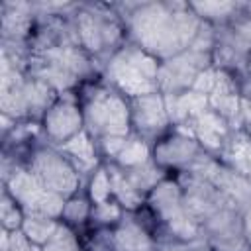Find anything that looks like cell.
Returning a JSON list of instances; mask_svg holds the SVG:
<instances>
[{"label":"cell","instance_id":"obj_1","mask_svg":"<svg viewBox=\"0 0 251 251\" xmlns=\"http://www.w3.org/2000/svg\"><path fill=\"white\" fill-rule=\"evenodd\" d=\"M202 24L190 2H139L126 6L124 14L129 41L157 61H167L188 49Z\"/></svg>","mask_w":251,"mask_h":251},{"label":"cell","instance_id":"obj_2","mask_svg":"<svg viewBox=\"0 0 251 251\" xmlns=\"http://www.w3.org/2000/svg\"><path fill=\"white\" fill-rule=\"evenodd\" d=\"M159 65L161 61H157L135 43H124L106 59L104 84H108L127 100L161 92Z\"/></svg>","mask_w":251,"mask_h":251},{"label":"cell","instance_id":"obj_3","mask_svg":"<svg viewBox=\"0 0 251 251\" xmlns=\"http://www.w3.org/2000/svg\"><path fill=\"white\" fill-rule=\"evenodd\" d=\"M25 71L51 86L57 94H65L82 78L92 75V59L80 45L63 43L31 51Z\"/></svg>","mask_w":251,"mask_h":251},{"label":"cell","instance_id":"obj_4","mask_svg":"<svg viewBox=\"0 0 251 251\" xmlns=\"http://www.w3.org/2000/svg\"><path fill=\"white\" fill-rule=\"evenodd\" d=\"M80 106L84 129L96 143L110 137H126L133 131L129 100L104 82L92 86Z\"/></svg>","mask_w":251,"mask_h":251},{"label":"cell","instance_id":"obj_5","mask_svg":"<svg viewBox=\"0 0 251 251\" xmlns=\"http://www.w3.org/2000/svg\"><path fill=\"white\" fill-rule=\"evenodd\" d=\"M147 204L151 212L157 216V220L165 226L175 243H182L192 249H206L204 235L184 204L182 186L176 178L165 176L147 194Z\"/></svg>","mask_w":251,"mask_h":251},{"label":"cell","instance_id":"obj_6","mask_svg":"<svg viewBox=\"0 0 251 251\" xmlns=\"http://www.w3.org/2000/svg\"><path fill=\"white\" fill-rule=\"evenodd\" d=\"M214 65V27L202 24L196 39L182 53L161 61L159 65V90L163 94H178L190 90L208 67Z\"/></svg>","mask_w":251,"mask_h":251},{"label":"cell","instance_id":"obj_7","mask_svg":"<svg viewBox=\"0 0 251 251\" xmlns=\"http://www.w3.org/2000/svg\"><path fill=\"white\" fill-rule=\"evenodd\" d=\"M78 45L92 55H112L124 43V25L104 6H82L73 14Z\"/></svg>","mask_w":251,"mask_h":251},{"label":"cell","instance_id":"obj_8","mask_svg":"<svg viewBox=\"0 0 251 251\" xmlns=\"http://www.w3.org/2000/svg\"><path fill=\"white\" fill-rule=\"evenodd\" d=\"M4 190L18 202L24 214L61 220L67 198L47 188L25 165H14L4 173Z\"/></svg>","mask_w":251,"mask_h":251},{"label":"cell","instance_id":"obj_9","mask_svg":"<svg viewBox=\"0 0 251 251\" xmlns=\"http://www.w3.org/2000/svg\"><path fill=\"white\" fill-rule=\"evenodd\" d=\"M25 167L47 186L51 188L53 192L65 196V198H71L78 192V186H80V175L78 171L75 169V165L69 161V157L55 145H43V147H37Z\"/></svg>","mask_w":251,"mask_h":251},{"label":"cell","instance_id":"obj_10","mask_svg":"<svg viewBox=\"0 0 251 251\" xmlns=\"http://www.w3.org/2000/svg\"><path fill=\"white\" fill-rule=\"evenodd\" d=\"M41 129L49 139V145H63L84 129L82 106L76 96L69 92L59 94V98L49 106L41 118Z\"/></svg>","mask_w":251,"mask_h":251},{"label":"cell","instance_id":"obj_11","mask_svg":"<svg viewBox=\"0 0 251 251\" xmlns=\"http://www.w3.org/2000/svg\"><path fill=\"white\" fill-rule=\"evenodd\" d=\"M131 108V129L147 141H157L171 126L167 102L163 92L145 94L129 100Z\"/></svg>","mask_w":251,"mask_h":251},{"label":"cell","instance_id":"obj_12","mask_svg":"<svg viewBox=\"0 0 251 251\" xmlns=\"http://www.w3.org/2000/svg\"><path fill=\"white\" fill-rule=\"evenodd\" d=\"M204 149L200 143L186 131L176 129L165 137H159L153 143V163L159 165L163 171L176 169L184 171Z\"/></svg>","mask_w":251,"mask_h":251},{"label":"cell","instance_id":"obj_13","mask_svg":"<svg viewBox=\"0 0 251 251\" xmlns=\"http://www.w3.org/2000/svg\"><path fill=\"white\" fill-rule=\"evenodd\" d=\"M182 129L186 133H190L200 147L206 153H212L216 157H220V153L224 151L227 139L231 137V133L235 131L220 114H216L212 108L204 110L202 114H198L194 120H190L184 127H176Z\"/></svg>","mask_w":251,"mask_h":251},{"label":"cell","instance_id":"obj_14","mask_svg":"<svg viewBox=\"0 0 251 251\" xmlns=\"http://www.w3.org/2000/svg\"><path fill=\"white\" fill-rule=\"evenodd\" d=\"M110 245L112 251H159L161 247L153 239V235L147 231L143 224H139L135 218H122L118 226H114L110 233Z\"/></svg>","mask_w":251,"mask_h":251},{"label":"cell","instance_id":"obj_15","mask_svg":"<svg viewBox=\"0 0 251 251\" xmlns=\"http://www.w3.org/2000/svg\"><path fill=\"white\" fill-rule=\"evenodd\" d=\"M59 149L69 157V161L75 165V169L78 171V175H92L100 165V151L96 141L88 135L86 129H82L80 133H76L73 139H69L67 143L59 145Z\"/></svg>","mask_w":251,"mask_h":251},{"label":"cell","instance_id":"obj_16","mask_svg":"<svg viewBox=\"0 0 251 251\" xmlns=\"http://www.w3.org/2000/svg\"><path fill=\"white\" fill-rule=\"evenodd\" d=\"M33 25V6L12 2L4 4V16H2V31H4V45L12 43L14 47H22V43L27 39Z\"/></svg>","mask_w":251,"mask_h":251},{"label":"cell","instance_id":"obj_17","mask_svg":"<svg viewBox=\"0 0 251 251\" xmlns=\"http://www.w3.org/2000/svg\"><path fill=\"white\" fill-rule=\"evenodd\" d=\"M165 102L173 127H184L190 120L210 108L208 98L192 88L178 94H165Z\"/></svg>","mask_w":251,"mask_h":251},{"label":"cell","instance_id":"obj_18","mask_svg":"<svg viewBox=\"0 0 251 251\" xmlns=\"http://www.w3.org/2000/svg\"><path fill=\"white\" fill-rule=\"evenodd\" d=\"M220 161L251 180V137L235 129L220 153Z\"/></svg>","mask_w":251,"mask_h":251},{"label":"cell","instance_id":"obj_19","mask_svg":"<svg viewBox=\"0 0 251 251\" xmlns=\"http://www.w3.org/2000/svg\"><path fill=\"white\" fill-rule=\"evenodd\" d=\"M104 165H106L108 175H110L112 198H114L126 212L137 210V208L143 204V200H147V198H145L141 192H137V190L133 188V184L129 182V178L126 176V173H124L122 167H118V165L112 163V161H108V163H104Z\"/></svg>","mask_w":251,"mask_h":251},{"label":"cell","instance_id":"obj_20","mask_svg":"<svg viewBox=\"0 0 251 251\" xmlns=\"http://www.w3.org/2000/svg\"><path fill=\"white\" fill-rule=\"evenodd\" d=\"M153 161V145L151 141L143 139L137 133H129L122 145V149L118 151V155L112 159V163H116L122 169H133L139 165H145Z\"/></svg>","mask_w":251,"mask_h":251},{"label":"cell","instance_id":"obj_21","mask_svg":"<svg viewBox=\"0 0 251 251\" xmlns=\"http://www.w3.org/2000/svg\"><path fill=\"white\" fill-rule=\"evenodd\" d=\"M190 8L204 24L224 25L243 12L241 2H190Z\"/></svg>","mask_w":251,"mask_h":251},{"label":"cell","instance_id":"obj_22","mask_svg":"<svg viewBox=\"0 0 251 251\" xmlns=\"http://www.w3.org/2000/svg\"><path fill=\"white\" fill-rule=\"evenodd\" d=\"M61 227V220L47 218V216H35V214H25L24 224H22V233L37 247H43Z\"/></svg>","mask_w":251,"mask_h":251},{"label":"cell","instance_id":"obj_23","mask_svg":"<svg viewBox=\"0 0 251 251\" xmlns=\"http://www.w3.org/2000/svg\"><path fill=\"white\" fill-rule=\"evenodd\" d=\"M124 173L129 178V182L133 184V188L137 192H141L145 198L167 176V173L159 165H155L153 161H149L145 165H139V167H133V169H124Z\"/></svg>","mask_w":251,"mask_h":251},{"label":"cell","instance_id":"obj_24","mask_svg":"<svg viewBox=\"0 0 251 251\" xmlns=\"http://www.w3.org/2000/svg\"><path fill=\"white\" fill-rule=\"evenodd\" d=\"M88 218H92V202L86 196H71L65 202L63 214H61V222L67 226H80L84 224Z\"/></svg>","mask_w":251,"mask_h":251},{"label":"cell","instance_id":"obj_25","mask_svg":"<svg viewBox=\"0 0 251 251\" xmlns=\"http://www.w3.org/2000/svg\"><path fill=\"white\" fill-rule=\"evenodd\" d=\"M88 198L92 204H102L106 200H112V184H110V175L106 165L102 163L88 180Z\"/></svg>","mask_w":251,"mask_h":251},{"label":"cell","instance_id":"obj_26","mask_svg":"<svg viewBox=\"0 0 251 251\" xmlns=\"http://www.w3.org/2000/svg\"><path fill=\"white\" fill-rule=\"evenodd\" d=\"M0 218H2V229L6 231H18L22 229L24 224V210L18 206V202L4 190L2 192V200H0Z\"/></svg>","mask_w":251,"mask_h":251},{"label":"cell","instance_id":"obj_27","mask_svg":"<svg viewBox=\"0 0 251 251\" xmlns=\"http://www.w3.org/2000/svg\"><path fill=\"white\" fill-rule=\"evenodd\" d=\"M124 208L112 198V200H106L102 204H92V222L104 226V227H110V226H118L124 218Z\"/></svg>","mask_w":251,"mask_h":251},{"label":"cell","instance_id":"obj_28","mask_svg":"<svg viewBox=\"0 0 251 251\" xmlns=\"http://www.w3.org/2000/svg\"><path fill=\"white\" fill-rule=\"evenodd\" d=\"M41 251H82V249L71 226L61 222V227L57 229V233L41 247Z\"/></svg>","mask_w":251,"mask_h":251},{"label":"cell","instance_id":"obj_29","mask_svg":"<svg viewBox=\"0 0 251 251\" xmlns=\"http://www.w3.org/2000/svg\"><path fill=\"white\" fill-rule=\"evenodd\" d=\"M0 251H41V247L33 245L22 233V229H18V231H6V229H2Z\"/></svg>","mask_w":251,"mask_h":251},{"label":"cell","instance_id":"obj_30","mask_svg":"<svg viewBox=\"0 0 251 251\" xmlns=\"http://www.w3.org/2000/svg\"><path fill=\"white\" fill-rule=\"evenodd\" d=\"M239 129L251 137V96H241L239 112Z\"/></svg>","mask_w":251,"mask_h":251},{"label":"cell","instance_id":"obj_31","mask_svg":"<svg viewBox=\"0 0 251 251\" xmlns=\"http://www.w3.org/2000/svg\"><path fill=\"white\" fill-rule=\"evenodd\" d=\"M241 233H243V239L251 251V208H247L241 214Z\"/></svg>","mask_w":251,"mask_h":251},{"label":"cell","instance_id":"obj_32","mask_svg":"<svg viewBox=\"0 0 251 251\" xmlns=\"http://www.w3.org/2000/svg\"><path fill=\"white\" fill-rule=\"evenodd\" d=\"M243 12H245V14L251 18V4H243Z\"/></svg>","mask_w":251,"mask_h":251},{"label":"cell","instance_id":"obj_33","mask_svg":"<svg viewBox=\"0 0 251 251\" xmlns=\"http://www.w3.org/2000/svg\"><path fill=\"white\" fill-rule=\"evenodd\" d=\"M190 251H208V249H204V247H200V249H190Z\"/></svg>","mask_w":251,"mask_h":251}]
</instances>
